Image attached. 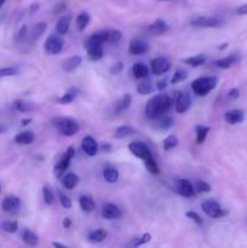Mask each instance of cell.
Returning <instances> with one entry per match:
<instances>
[{
  "instance_id": "4dcf8cb0",
  "label": "cell",
  "mask_w": 247,
  "mask_h": 248,
  "mask_svg": "<svg viewBox=\"0 0 247 248\" xmlns=\"http://www.w3.org/2000/svg\"><path fill=\"white\" fill-rule=\"evenodd\" d=\"M153 82L149 78H144V79H140V82L137 85V92L139 94H150L153 93Z\"/></svg>"
},
{
  "instance_id": "e0dca14e",
  "label": "cell",
  "mask_w": 247,
  "mask_h": 248,
  "mask_svg": "<svg viewBox=\"0 0 247 248\" xmlns=\"http://www.w3.org/2000/svg\"><path fill=\"white\" fill-rule=\"evenodd\" d=\"M123 216V212H121L120 208L118 207L114 203H107V205L103 206L102 208V217L104 219H118Z\"/></svg>"
},
{
  "instance_id": "2e32d148",
  "label": "cell",
  "mask_w": 247,
  "mask_h": 248,
  "mask_svg": "<svg viewBox=\"0 0 247 248\" xmlns=\"http://www.w3.org/2000/svg\"><path fill=\"white\" fill-rule=\"evenodd\" d=\"M169 31H170L169 24L161 18L155 19V21L148 27V31H149V34H152V35H155V36L164 35V34H166Z\"/></svg>"
},
{
  "instance_id": "7dc6e473",
  "label": "cell",
  "mask_w": 247,
  "mask_h": 248,
  "mask_svg": "<svg viewBox=\"0 0 247 248\" xmlns=\"http://www.w3.org/2000/svg\"><path fill=\"white\" fill-rule=\"evenodd\" d=\"M123 38V33H121L119 29H110L109 31V36H108V41L111 44H118L119 41L121 40Z\"/></svg>"
},
{
  "instance_id": "ee69618b",
  "label": "cell",
  "mask_w": 247,
  "mask_h": 248,
  "mask_svg": "<svg viewBox=\"0 0 247 248\" xmlns=\"http://www.w3.org/2000/svg\"><path fill=\"white\" fill-rule=\"evenodd\" d=\"M43 199L45 201L46 205H52L53 201H55V195H53V191L51 190L50 186H43Z\"/></svg>"
},
{
  "instance_id": "83f0119b",
  "label": "cell",
  "mask_w": 247,
  "mask_h": 248,
  "mask_svg": "<svg viewBox=\"0 0 247 248\" xmlns=\"http://www.w3.org/2000/svg\"><path fill=\"white\" fill-rule=\"evenodd\" d=\"M206 61H207L206 55L200 53V55H195V56H191V57L184 58L183 63L184 64L190 65V67H193V68H198V67H200V65L205 64Z\"/></svg>"
},
{
  "instance_id": "836d02e7",
  "label": "cell",
  "mask_w": 247,
  "mask_h": 248,
  "mask_svg": "<svg viewBox=\"0 0 247 248\" xmlns=\"http://www.w3.org/2000/svg\"><path fill=\"white\" fill-rule=\"evenodd\" d=\"M21 239L22 241L26 245H28V246H36V245L39 244L38 235L34 234V232L29 229L23 230V232H22L21 235Z\"/></svg>"
},
{
  "instance_id": "8992f818",
  "label": "cell",
  "mask_w": 247,
  "mask_h": 248,
  "mask_svg": "<svg viewBox=\"0 0 247 248\" xmlns=\"http://www.w3.org/2000/svg\"><path fill=\"white\" fill-rule=\"evenodd\" d=\"M201 208H202L203 213H205L206 216H208L210 218H215V219L222 218L227 215V211L223 210L222 206H220L217 201L211 200V199L202 201V202H201Z\"/></svg>"
},
{
  "instance_id": "bcb514c9",
  "label": "cell",
  "mask_w": 247,
  "mask_h": 248,
  "mask_svg": "<svg viewBox=\"0 0 247 248\" xmlns=\"http://www.w3.org/2000/svg\"><path fill=\"white\" fill-rule=\"evenodd\" d=\"M144 165H145V169H147L150 173L159 174V172H160L159 166H157V164H156V161L154 160V157H150V159L145 160Z\"/></svg>"
},
{
  "instance_id": "74e56055",
  "label": "cell",
  "mask_w": 247,
  "mask_h": 248,
  "mask_svg": "<svg viewBox=\"0 0 247 248\" xmlns=\"http://www.w3.org/2000/svg\"><path fill=\"white\" fill-rule=\"evenodd\" d=\"M14 106L16 108V110L19 111V113H28V111H31L34 108V106L31 102L23 101V99H17V101H15Z\"/></svg>"
},
{
  "instance_id": "be15d7a7",
  "label": "cell",
  "mask_w": 247,
  "mask_h": 248,
  "mask_svg": "<svg viewBox=\"0 0 247 248\" xmlns=\"http://www.w3.org/2000/svg\"><path fill=\"white\" fill-rule=\"evenodd\" d=\"M5 131H6V127H5V126H2V125H0V135H1V133H4Z\"/></svg>"
},
{
  "instance_id": "603a6c76",
  "label": "cell",
  "mask_w": 247,
  "mask_h": 248,
  "mask_svg": "<svg viewBox=\"0 0 247 248\" xmlns=\"http://www.w3.org/2000/svg\"><path fill=\"white\" fill-rule=\"evenodd\" d=\"M131 103H132V97L130 93H125L115 104V111L118 114L124 113V111L127 110L130 108Z\"/></svg>"
},
{
  "instance_id": "03108f58",
  "label": "cell",
  "mask_w": 247,
  "mask_h": 248,
  "mask_svg": "<svg viewBox=\"0 0 247 248\" xmlns=\"http://www.w3.org/2000/svg\"><path fill=\"white\" fill-rule=\"evenodd\" d=\"M159 1H171V0H159Z\"/></svg>"
},
{
  "instance_id": "e7e4bbea",
  "label": "cell",
  "mask_w": 247,
  "mask_h": 248,
  "mask_svg": "<svg viewBox=\"0 0 247 248\" xmlns=\"http://www.w3.org/2000/svg\"><path fill=\"white\" fill-rule=\"evenodd\" d=\"M5 1H6V0H0V9H1V7H2V6H4Z\"/></svg>"
},
{
  "instance_id": "7bdbcfd3",
  "label": "cell",
  "mask_w": 247,
  "mask_h": 248,
  "mask_svg": "<svg viewBox=\"0 0 247 248\" xmlns=\"http://www.w3.org/2000/svg\"><path fill=\"white\" fill-rule=\"evenodd\" d=\"M186 78H188V72H186V70L177 69L176 72L173 73V75H172L171 84L172 85L178 84V82H182L184 81V80H186Z\"/></svg>"
},
{
  "instance_id": "91938a15",
  "label": "cell",
  "mask_w": 247,
  "mask_h": 248,
  "mask_svg": "<svg viewBox=\"0 0 247 248\" xmlns=\"http://www.w3.org/2000/svg\"><path fill=\"white\" fill-rule=\"evenodd\" d=\"M102 150H103V152H106V153H109L111 150V145L103 144V145H102Z\"/></svg>"
},
{
  "instance_id": "44dd1931",
  "label": "cell",
  "mask_w": 247,
  "mask_h": 248,
  "mask_svg": "<svg viewBox=\"0 0 247 248\" xmlns=\"http://www.w3.org/2000/svg\"><path fill=\"white\" fill-rule=\"evenodd\" d=\"M155 123H154V127L159 131H166L170 130V128L173 126V119L169 115H162L160 118L155 119Z\"/></svg>"
},
{
  "instance_id": "3957f363",
  "label": "cell",
  "mask_w": 247,
  "mask_h": 248,
  "mask_svg": "<svg viewBox=\"0 0 247 248\" xmlns=\"http://www.w3.org/2000/svg\"><path fill=\"white\" fill-rule=\"evenodd\" d=\"M53 125L56 126L58 132L65 137L75 136L80 131L79 123L75 119L69 118V116H58L53 120Z\"/></svg>"
},
{
  "instance_id": "816d5d0a",
  "label": "cell",
  "mask_w": 247,
  "mask_h": 248,
  "mask_svg": "<svg viewBox=\"0 0 247 248\" xmlns=\"http://www.w3.org/2000/svg\"><path fill=\"white\" fill-rule=\"evenodd\" d=\"M123 70H124V63L123 62L114 63V64H111V67L109 68V73H110L111 75L120 74Z\"/></svg>"
},
{
  "instance_id": "484cf974",
  "label": "cell",
  "mask_w": 247,
  "mask_h": 248,
  "mask_svg": "<svg viewBox=\"0 0 247 248\" xmlns=\"http://www.w3.org/2000/svg\"><path fill=\"white\" fill-rule=\"evenodd\" d=\"M132 74L136 79H138V80L144 79V78H147L148 75H149V69H148V67L144 64V63L137 62L133 64Z\"/></svg>"
},
{
  "instance_id": "681fc988",
  "label": "cell",
  "mask_w": 247,
  "mask_h": 248,
  "mask_svg": "<svg viewBox=\"0 0 247 248\" xmlns=\"http://www.w3.org/2000/svg\"><path fill=\"white\" fill-rule=\"evenodd\" d=\"M58 200H60L61 206H62L63 208H70V207H72V200H70V199L68 198L65 194H63L61 190L58 191Z\"/></svg>"
},
{
  "instance_id": "d4e9b609",
  "label": "cell",
  "mask_w": 247,
  "mask_h": 248,
  "mask_svg": "<svg viewBox=\"0 0 247 248\" xmlns=\"http://www.w3.org/2000/svg\"><path fill=\"white\" fill-rule=\"evenodd\" d=\"M79 206L84 212L90 213L94 210L96 207V203H94V200L89 195H81L79 198Z\"/></svg>"
},
{
  "instance_id": "f35d334b",
  "label": "cell",
  "mask_w": 247,
  "mask_h": 248,
  "mask_svg": "<svg viewBox=\"0 0 247 248\" xmlns=\"http://www.w3.org/2000/svg\"><path fill=\"white\" fill-rule=\"evenodd\" d=\"M0 228L2 229V232H7V234H15L18 230V223L16 220H6L0 224Z\"/></svg>"
},
{
  "instance_id": "7a4b0ae2",
  "label": "cell",
  "mask_w": 247,
  "mask_h": 248,
  "mask_svg": "<svg viewBox=\"0 0 247 248\" xmlns=\"http://www.w3.org/2000/svg\"><path fill=\"white\" fill-rule=\"evenodd\" d=\"M109 36V29L106 31H97V33L92 34L86 41V51H87V57L91 61L96 62V61L102 60L104 55L103 50V44L108 41Z\"/></svg>"
},
{
  "instance_id": "db71d44e",
  "label": "cell",
  "mask_w": 247,
  "mask_h": 248,
  "mask_svg": "<svg viewBox=\"0 0 247 248\" xmlns=\"http://www.w3.org/2000/svg\"><path fill=\"white\" fill-rule=\"evenodd\" d=\"M240 96V91L237 89H232L229 91V93H228V97H229L230 99H237Z\"/></svg>"
},
{
  "instance_id": "8fae6325",
  "label": "cell",
  "mask_w": 247,
  "mask_h": 248,
  "mask_svg": "<svg viewBox=\"0 0 247 248\" xmlns=\"http://www.w3.org/2000/svg\"><path fill=\"white\" fill-rule=\"evenodd\" d=\"M176 191L184 198H194L196 194L193 183L189 179H178L176 183Z\"/></svg>"
},
{
  "instance_id": "6da1fadb",
  "label": "cell",
  "mask_w": 247,
  "mask_h": 248,
  "mask_svg": "<svg viewBox=\"0 0 247 248\" xmlns=\"http://www.w3.org/2000/svg\"><path fill=\"white\" fill-rule=\"evenodd\" d=\"M172 103H173V101H172V98L169 94H155L147 102L144 110L145 115L150 120H155V119L165 115L171 109Z\"/></svg>"
},
{
  "instance_id": "ba28073f",
  "label": "cell",
  "mask_w": 247,
  "mask_h": 248,
  "mask_svg": "<svg viewBox=\"0 0 247 248\" xmlns=\"http://www.w3.org/2000/svg\"><path fill=\"white\" fill-rule=\"evenodd\" d=\"M128 150L131 152V154L135 155L136 157L140 159L142 161H145V160L153 157L152 152H150L149 147H148L145 143L139 142V140H136V142H131L128 144Z\"/></svg>"
},
{
  "instance_id": "9f6ffc18",
  "label": "cell",
  "mask_w": 247,
  "mask_h": 248,
  "mask_svg": "<svg viewBox=\"0 0 247 248\" xmlns=\"http://www.w3.org/2000/svg\"><path fill=\"white\" fill-rule=\"evenodd\" d=\"M63 10H65V4L64 2H61V4H58L57 6L55 7V10H53V14H61Z\"/></svg>"
},
{
  "instance_id": "003e7915",
  "label": "cell",
  "mask_w": 247,
  "mask_h": 248,
  "mask_svg": "<svg viewBox=\"0 0 247 248\" xmlns=\"http://www.w3.org/2000/svg\"><path fill=\"white\" fill-rule=\"evenodd\" d=\"M0 193H1V186H0Z\"/></svg>"
},
{
  "instance_id": "d6a6232c",
  "label": "cell",
  "mask_w": 247,
  "mask_h": 248,
  "mask_svg": "<svg viewBox=\"0 0 247 248\" xmlns=\"http://www.w3.org/2000/svg\"><path fill=\"white\" fill-rule=\"evenodd\" d=\"M103 178L106 179L107 183H116L119 179V172L115 167H111V166H107L104 167L103 170Z\"/></svg>"
},
{
  "instance_id": "ffe728a7",
  "label": "cell",
  "mask_w": 247,
  "mask_h": 248,
  "mask_svg": "<svg viewBox=\"0 0 247 248\" xmlns=\"http://www.w3.org/2000/svg\"><path fill=\"white\" fill-rule=\"evenodd\" d=\"M81 63H82L81 56L75 55V56H73V57H69L68 60H65L64 62H63L62 68L64 72L72 73V72H74V70H77V68L81 65Z\"/></svg>"
},
{
  "instance_id": "1f68e13d",
  "label": "cell",
  "mask_w": 247,
  "mask_h": 248,
  "mask_svg": "<svg viewBox=\"0 0 247 248\" xmlns=\"http://www.w3.org/2000/svg\"><path fill=\"white\" fill-rule=\"evenodd\" d=\"M77 94H79V90H77V87H70V89L68 90L64 94H62V96L58 98V103L60 104L72 103V102L77 98Z\"/></svg>"
},
{
  "instance_id": "11a10c76",
  "label": "cell",
  "mask_w": 247,
  "mask_h": 248,
  "mask_svg": "<svg viewBox=\"0 0 247 248\" xmlns=\"http://www.w3.org/2000/svg\"><path fill=\"white\" fill-rule=\"evenodd\" d=\"M236 14L237 15H247V2H246V4L240 5V6L237 7Z\"/></svg>"
},
{
  "instance_id": "6f0895ef",
  "label": "cell",
  "mask_w": 247,
  "mask_h": 248,
  "mask_svg": "<svg viewBox=\"0 0 247 248\" xmlns=\"http://www.w3.org/2000/svg\"><path fill=\"white\" fill-rule=\"evenodd\" d=\"M63 227L65 228V229H68V228L70 227V224H72V220H70V218H64V219H63Z\"/></svg>"
},
{
  "instance_id": "9a60e30c",
  "label": "cell",
  "mask_w": 247,
  "mask_h": 248,
  "mask_svg": "<svg viewBox=\"0 0 247 248\" xmlns=\"http://www.w3.org/2000/svg\"><path fill=\"white\" fill-rule=\"evenodd\" d=\"M81 148L89 156H94L98 153V143L92 136H85L81 140Z\"/></svg>"
},
{
  "instance_id": "f1b7e54d",
  "label": "cell",
  "mask_w": 247,
  "mask_h": 248,
  "mask_svg": "<svg viewBox=\"0 0 247 248\" xmlns=\"http://www.w3.org/2000/svg\"><path fill=\"white\" fill-rule=\"evenodd\" d=\"M79 181H80L79 176L70 172V173H67L64 177H63L62 184L65 189H68V190H72V189H74L75 186L79 184Z\"/></svg>"
},
{
  "instance_id": "8d00e7d4",
  "label": "cell",
  "mask_w": 247,
  "mask_h": 248,
  "mask_svg": "<svg viewBox=\"0 0 247 248\" xmlns=\"http://www.w3.org/2000/svg\"><path fill=\"white\" fill-rule=\"evenodd\" d=\"M210 130L211 128L208 127V126L196 125L195 132H196V143H198V144H202V143L205 142Z\"/></svg>"
},
{
  "instance_id": "d6986e66",
  "label": "cell",
  "mask_w": 247,
  "mask_h": 248,
  "mask_svg": "<svg viewBox=\"0 0 247 248\" xmlns=\"http://www.w3.org/2000/svg\"><path fill=\"white\" fill-rule=\"evenodd\" d=\"M239 61H240L239 55H236V53H232V55H229V56H227V57L220 58V60L216 61L215 65L217 68H220V69H229V68H232V65L236 64Z\"/></svg>"
},
{
  "instance_id": "5b68a950",
  "label": "cell",
  "mask_w": 247,
  "mask_h": 248,
  "mask_svg": "<svg viewBox=\"0 0 247 248\" xmlns=\"http://www.w3.org/2000/svg\"><path fill=\"white\" fill-rule=\"evenodd\" d=\"M224 23V19L218 16H196L190 21L191 26L198 28H220Z\"/></svg>"
},
{
  "instance_id": "680465c9",
  "label": "cell",
  "mask_w": 247,
  "mask_h": 248,
  "mask_svg": "<svg viewBox=\"0 0 247 248\" xmlns=\"http://www.w3.org/2000/svg\"><path fill=\"white\" fill-rule=\"evenodd\" d=\"M38 9H39L38 2H34V4L31 5V14H33V12H35V11H38Z\"/></svg>"
},
{
  "instance_id": "ab89813d",
  "label": "cell",
  "mask_w": 247,
  "mask_h": 248,
  "mask_svg": "<svg viewBox=\"0 0 247 248\" xmlns=\"http://www.w3.org/2000/svg\"><path fill=\"white\" fill-rule=\"evenodd\" d=\"M177 145H178V138L174 135L167 136V137L162 140V147H164V149L166 150V152L172 150L173 148H176Z\"/></svg>"
},
{
  "instance_id": "e575fe53",
  "label": "cell",
  "mask_w": 247,
  "mask_h": 248,
  "mask_svg": "<svg viewBox=\"0 0 247 248\" xmlns=\"http://www.w3.org/2000/svg\"><path fill=\"white\" fill-rule=\"evenodd\" d=\"M90 15L87 12L82 11L80 12L77 16V19H75V24H77V29L79 31H84L86 29V27L89 26L90 23Z\"/></svg>"
},
{
  "instance_id": "5bb4252c",
  "label": "cell",
  "mask_w": 247,
  "mask_h": 248,
  "mask_svg": "<svg viewBox=\"0 0 247 248\" xmlns=\"http://www.w3.org/2000/svg\"><path fill=\"white\" fill-rule=\"evenodd\" d=\"M1 208L7 213H16L21 208V200L14 195L6 196L1 202Z\"/></svg>"
},
{
  "instance_id": "b9f144b4",
  "label": "cell",
  "mask_w": 247,
  "mask_h": 248,
  "mask_svg": "<svg viewBox=\"0 0 247 248\" xmlns=\"http://www.w3.org/2000/svg\"><path fill=\"white\" fill-rule=\"evenodd\" d=\"M150 240H152V235L148 234V232H145V234L140 235V236L135 237V239L132 240V242H131V246H133V247L143 246V245L148 244Z\"/></svg>"
},
{
  "instance_id": "4fadbf2b",
  "label": "cell",
  "mask_w": 247,
  "mask_h": 248,
  "mask_svg": "<svg viewBox=\"0 0 247 248\" xmlns=\"http://www.w3.org/2000/svg\"><path fill=\"white\" fill-rule=\"evenodd\" d=\"M149 50V45L145 41L140 40V39H132L128 45V53L132 56H140L144 55Z\"/></svg>"
},
{
  "instance_id": "4316f807",
  "label": "cell",
  "mask_w": 247,
  "mask_h": 248,
  "mask_svg": "<svg viewBox=\"0 0 247 248\" xmlns=\"http://www.w3.org/2000/svg\"><path fill=\"white\" fill-rule=\"evenodd\" d=\"M136 133V130L133 127H131L130 125H123L119 126L115 130V133H114V137L116 140H124V138H127L130 136H133Z\"/></svg>"
},
{
  "instance_id": "7c38bea8",
  "label": "cell",
  "mask_w": 247,
  "mask_h": 248,
  "mask_svg": "<svg viewBox=\"0 0 247 248\" xmlns=\"http://www.w3.org/2000/svg\"><path fill=\"white\" fill-rule=\"evenodd\" d=\"M191 107V98L190 94L188 92H179L177 94L176 102H174V108L176 111L179 114H183L185 111L189 110V108Z\"/></svg>"
},
{
  "instance_id": "ac0fdd59",
  "label": "cell",
  "mask_w": 247,
  "mask_h": 248,
  "mask_svg": "<svg viewBox=\"0 0 247 248\" xmlns=\"http://www.w3.org/2000/svg\"><path fill=\"white\" fill-rule=\"evenodd\" d=\"M245 119V113L241 109H232V110H228L224 114V120L227 121L229 125H236V124L242 123Z\"/></svg>"
},
{
  "instance_id": "d590c367",
  "label": "cell",
  "mask_w": 247,
  "mask_h": 248,
  "mask_svg": "<svg viewBox=\"0 0 247 248\" xmlns=\"http://www.w3.org/2000/svg\"><path fill=\"white\" fill-rule=\"evenodd\" d=\"M46 29H47V23H45V22H39V23H36L31 31V40H36V39L40 38V36L45 33Z\"/></svg>"
},
{
  "instance_id": "f907efd6",
  "label": "cell",
  "mask_w": 247,
  "mask_h": 248,
  "mask_svg": "<svg viewBox=\"0 0 247 248\" xmlns=\"http://www.w3.org/2000/svg\"><path fill=\"white\" fill-rule=\"evenodd\" d=\"M27 38H28V27L22 26L21 28H19L18 33L16 34V41L17 43H22V41L26 40Z\"/></svg>"
},
{
  "instance_id": "9c48e42d",
  "label": "cell",
  "mask_w": 247,
  "mask_h": 248,
  "mask_svg": "<svg viewBox=\"0 0 247 248\" xmlns=\"http://www.w3.org/2000/svg\"><path fill=\"white\" fill-rule=\"evenodd\" d=\"M75 156V148L69 147L65 150L64 154L62 155V157L60 159V161L57 162V165L55 166V176L61 177L69 167L70 162H72L73 157Z\"/></svg>"
},
{
  "instance_id": "94428289",
  "label": "cell",
  "mask_w": 247,
  "mask_h": 248,
  "mask_svg": "<svg viewBox=\"0 0 247 248\" xmlns=\"http://www.w3.org/2000/svg\"><path fill=\"white\" fill-rule=\"evenodd\" d=\"M52 246H53V247H61V248H65L64 245H61V244H58V242H52Z\"/></svg>"
},
{
  "instance_id": "277c9868",
  "label": "cell",
  "mask_w": 247,
  "mask_h": 248,
  "mask_svg": "<svg viewBox=\"0 0 247 248\" xmlns=\"http://www.w3.org/2000/svg\"><path fill=\"white\" fill-rule=\"evenodd\" d=\"M218 84L217 77H201L191 82V90L196 96H207Z\"/></svg>"
},
{
  "instance_id": "30bf717a",
  "label": "cell",
  "mask_w": 247,
  "mask_h": 248,
  "mask_svg": "<svg viewBox=\"0 0 247 248\" xmlns=\"http://www.w3.org/2000/svg\"><path fill=\"white\" fill-rule=\"evenodd\" d=\"M170 68H171V64H170L169 60L165 57H155L150 61V69H152L153 74L156 77L167 73Z\"/></svg>"
},
{
  "instance_id": "6125c7cd",
  "label": "cell",
  "mask_w": 247,
  "mask_h": 248,
  "mask_svg": "<svg viewBox=\"0 0 247 248\" xmlns=\"http://www.w3.org/2000/svg\"><path fill=\"white\" fill-rule=\"evenodd\" d=\"M31 119H28V120H23V121H22V126H26V125H28V124L29 123H31Z\"/></svg>"
},
{
  "instance_id": "f546056e",
  "label": "cell",
  "mask_w": 247,
  "mask_h": 248,
  "mask_svg": "<svg viewBox=\"0 0 247 248\" xmlns=\"http://www.w3.org/2000/svg\"><path fill=\"white\" fill-rule=\"evenodd\" d=\"M108 236V232L104 229H96L92 230V232H89L87 235V239H89L90 242H93V244H99V242L104 241Z\"/></svg>"
},
{
  "instance_id": "c3c4849f",
  "label": "cell",
  "mask_w": 247,
  "mask_h": 248,
  "mask_svg": "<svg viewBox=\"0 0 247 248\" xmlns=\"http://www.w3.org/2000/svg\"><path fill=\"white\" fill-rule=\"evenodd\" d=\"M185 217L193 220V222L195 223L196 225H199V227H201V225L203 224L202 218H201L200 215H199V213H196L195 211H188V212H185Z\"/></svg>"
},
{
  "instance_id": "f6af8a7d",
  "label": "cell",
  "mask_w": 247,
  "mask_h": 248,
  "mask_svg": "<svg viewBox=\"0 0 247 248\" xmlns=\"http://www.w3.org/2000/svg\"><path fill=\"white\" fill-rule=\"evenodd\" d=\"M19 73V69L17 67H4L0 68V78H9L15 77Z\"/></svg>"
},
{
  "instance_id": "52a82bcc",
  "label": "cell",
  "mask_w": 247,
  "mask_h": 248,
  "mask_svg": "<svg viewBox=\"0 0 247 248\" xmlns=\"http://www.w3.org/2000/svg\"><path fill=\"white\" fill-rule=\"evenodd\" d=\"M64 41L61 34H51L45 41V51L48 55H58L62 52Z\"/></svg>"
},
{
  "instance_id": "7402d4cb",
  "label": "cell",
  "mask_w": 247,
  "mask_h": 248,
  "mask_svg": "<svg viewBox=\"0 0 247 248\" xmlns=\"http://www.w3.org/2000/svg\"><path fill=\"white\" fill-rule=\"evenodd\" d=\"M34 140H35V135H34L33 131H23L15 137V142L22 145L31 144Z\"/></svg>"
},
{
  "instance_id": "cb8c5ba5",
  "label": "cell",
  "mask_w": 247,
  "mask_h": 248,
  "mask_svg": "<svg viewBox=\"0 0 247 248\" xmlns=\"http://www.w3.org/2000/svg\"><path fill=\"white\" fill-rule=\"evenodd\" d=\"M70 22H72V17L62 16L57 21V24H56V31L61 35H65L70 28Z\"/></svg>"
},
{
  "instance_id": "f5cc1de1",
  "label": "cell",
  "mask_w": 247,
  "mask_h": 248,
  "mask_svg": "<svg viewBox=\"0 0 247 248\" xmlns=\"http://www.w3.org/2000/svg\"><path fill=\"white\" fill-rule=\"evenodd\" d=\"M166 89H167V80L166 79L159 80V81L156 82V90H157V91L162 92V91H165Z\"/></svg>"
},
{
  "instance_id": "60d3db41",
  "label": "cell",
  "mask_w": 247,
  "mask_h": 248,
  "mask_svg": "<svg viewBox=\"0 0 247 248\" xmlns=\"http://www.w3.org/2000/svg\"><path fill=\"white\" fill-rule=\"evenodd\" d=\"M194 189H195L196 193L199 194H203V193H210L211 191V186L208 183H206V182L203 181H200V179H196L195 182H194Z\"/></svg>"
}]
</instances>
